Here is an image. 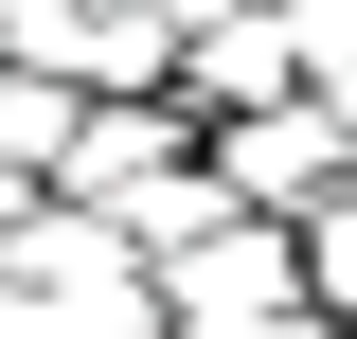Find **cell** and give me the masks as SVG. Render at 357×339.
I'll return each mask as SVG.
<instances>
[{
  "mask_svg": "<svg viewBox=\"0 0 357 339\" xmlns=\"http://www.w3.org/2000/svg\"><path fill=\"white\" fill-rule=\"evenodd\" d=\"M161 161H197V107H178V89H89L72 107V197L89 214H126Z\"/></svg>",
  "mask_w": 357,
  "mask_h": 339,
  "instance_id": "3957f363",
  "label": "cell"
},
{
  "mask_svg": "<svg viewBox=\"0 0 357 339\" xmlns=\"http://www.w3.org/2000/svg\"><path fill=\"white\" fill-rule=\"evenodd\" d=\"M268 89H304L286 0H232V18H197V36H178V107H197V126H232V107H268Z\"/></svg>",
  "mask_w": 357,
  "mask_h": 339,
  "instance_id": "277c9868",
  "label": "cell"
},
{
  "mask_svg": "<svg viewBox=\"0 0 357 339\" xmlns=\"http://www.w3.org/2000/svg\"><path fill=\"white\" fill-rule=\"evenodd\" d=\"M304 286H321V322H357V179L304 214Z\"/></svg>",
  "mask_w": 357,
  "mask_h": 339,
  "instance_id": "52a82bcc",
  "label": "cell"
},
{
  "mask_svg": "<svg viewBox=\"0 0 357 339\" xmlns=\"http://www.w3.org/2000/svg\"><path fill=\"white\" fill-rule=\"evenodd\" d=\"M72 89H178V0H89Z\"/></svg>",
  "mask_w": 357,
  "mask_h": 339,
  "instance_id": "5b68a950",
  "label": "cell"
},
{
  "mask_svg": "<svg viewBox=\"0 0 357 339\" xmlns=\"http://www.w3.org/2000/svg\"><path fill=\"white\" fill-rule=\"evenodd\" d=\"M72 72H36V54H0V179H72Z\"/></svg>",
  "mask_w": 357,
  "mask_h": 339,
  "instance_id": "8992f818",
  "label": "cell"
},
{
  "mask_svg": "<svg viewBox=\"0 0 357 339\" xmlns=\"http://www.w3.org/2000/svg\"><path fill=\"white\" fill-rule=\"evenodd\" d=\"M0 339H161V250L54 179V197L0 232Z\"/></svg>",
  "mask_w": 357,
  "mask_h": 339,
  "instance_id": "6da1fadb",
  "label": "cell"
},
{
  "mask_svg": "<svg viewBox=\"0 0 357 339\" xmlns=\"http://www.w3.org/2000/svg\"><path fill=\"white\" fill-rule=\"evenodd\" d=\"M197 143H215V179H232L250 214H321V197L357 179V126L321 107V89H268V107H232V126H197Z\"/></svg>",
  "mask_w": 357,
  "mask_h": 339,
  "instance_id": "7a4b0ae2",
  "label": "cell"
},
{
  "mask_svg": "<svg viewBox=\"0 0 357 339\" xmlns=\"http://www.w3.org/2000/svg\"><path fill=\"white\" fill-rule=\"evenodd\" d=\"M286 36H304V89L357 72V0H286Z\"/></svg>",
  "mask_w": 357,
  "mask_h": 339,
  "instance_id": "ba28073f",
  "label": "cell"
}]
</instances>
